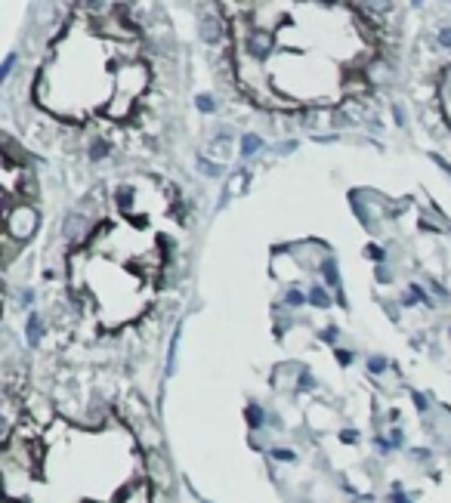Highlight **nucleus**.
Segmentation results:
<instances>
[{"label": "nucleus", "instance_id": "nucleus-3", "mask_svg": "<svg viewBox=\"0 0 451 503\" xmlns=\"http://www.w3.org/2000/svg\"><path fill=\"white\" fill-rule=\"evenodd\" d=\"M195 204L170 170L106 176L69 213L41 352L124 368L158 337L186 275Z\"/></svg>", "mask_w": 451, "mask_h": 503}, {"label": "nucleus", "instance_id": "nucleus-5", "mask_svg": "<svg viewBox=\"0 0 451 503\" xmlns=\"http://www.w3.org/2000/svg\"><path fill=\"white\" fill-rule=\"evenodd\" d=\"M402 90L436 143L451 152V16L414 32Z\"/></svg>", "mask_w": 451, "mask_h": 503}, {"label": "nucleus", "instance_id": "nucleus-1", "mask_svg": "<svg viewBox=\"0 0 451 503\" xmlns=\"http://www.w3.org/2000/svg\"><path fill=\"white\" fill-rule=\"evenodd\" d=\"M186 93L167 0H32L6 62V130L38 158L106 180L170 149Z\"/></svg>", "mask_w": 451, "mask_h": 503}, {"label": "nucleus", "instance_id": "nucleus-6", "mask_svg": "<svg viewBox=\"0 0 451 503\" xmlns=\"http://www.w3.org/2000/svg\"><path fill=\"white\" fill-rule=\"evenodd\" d=\"M34 154L16 133L4 130V263L13 269L19 254L34 241L43 219L41 176Z\"/></svg>", "mask_w": 451, "mask_h": 503}, {"label": "nucleus", "instance_id": "nucleus-4", "mask_svg": "<svg viewBox=\"0 0 451 503\" xmlns=\"http://www.w3.org/2000/svg\"><path fill=\"white\" fill-rule=\"evenodd\" d=\"M4 503H170L158 424L124 368L41 352L6 368Z\"/></svg>", "mask_w": 451, "mask_h": 503}, {"label": "nucleus", "instance_id": "nucleus-2", "mask_svg": "<svg viewBox=\"0 0 451 503\" xmlns=\"http://www.w3.org/2000/svg\"><path fill=\"white\" fill-rule=\"evenodd\" d=\"M213 93L276 130L365 127L402 90L405 0H180Z\"/></svg>", "mask_w": 451, "mask_h": 503}]
</instances>
